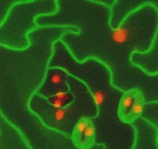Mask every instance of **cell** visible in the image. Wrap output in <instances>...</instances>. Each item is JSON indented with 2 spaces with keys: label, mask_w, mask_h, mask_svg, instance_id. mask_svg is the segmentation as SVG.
<instances>
[{
  "label": "cell",
  "mask_w": 158,
  "mask_h": 149,
  "mask_svg": "<svg viewBox=\"0 0 158 149\" xmlns=\"http://www.w3.org/2000/svg\"><path fill=\"white\" fill-rule=\"evenodd\" d=\"M46 100L53 108L59 109V108H64L71 104L74 100V94L72 89L69 86V90L68 91L57 92L54 93V95L46 98Z\"/></svg>",
  "instance_id": "cell-5"
},
{
  "label": "cell",
  "mask_w": 158,
  "mask_h": 149,
  "mask_svg": "<svg viewBox=\"0 0 158 149\" xmlns=\"http://www.w3.org/2000/svg\"><path fill=\"white\" fill-rule=\"evenodd\" d=\"M139 92V90L138 89H130L123 92L118 102V109H117L118 119L120 120L121 122H123L128 115L129 111L134 103L136 96Z\"/></svg>",
  "instance_id": "cell-4"
},
{
  "label": "cell",
  "mask_w": 158,
  "mask_h": 149,
  "mask_svg": "<svg viewBox=\"0 0 158 149\" xmlns=\"http://www.w3.org/2000/svg\"><path fill=\"white\" fill-rule=\"evenodd\" d=\"M57 11V0L16 1L0 23V45L16 51L27 49L30 45L29 33L39 28L36 19Z\"/></svg>",
  "instance_id": "cell-2"
},
{
  "label": "cell",
  "mask_w": 158,
  "mask_h": 149,
  "mask_svg": "<svg viewBox=\"0 0 158 149\" xmlns=\"http://www.w3.org/2000/svg\"><path fill=\"white\" fill-rule=\"evenodd\" d=\"M115 0H57L55 14L40 16L39 27H74L60 40L76 62L95 59L108 68L112 85L125 92L138 89L145 103H158V73L147 74L132 62L135 53L150 50L158 30V11L149 1L112 27Z\"/></svg>",
  "instance_id": "cell-1"
},
{
  "label": "cell",
  "mask_w": 158,
  "mask_h": 149,
  "mask_svg": "<svg viewBox=\"0 0 158 149\" xmlns=\"http://www.w3.org/2000/svg\"><path fill=\"white\" fill-rule=\"evenodd\" d=\"M145 105L146 103L144 96L143 92L139 91L136 96L134 103L129 111L128 115L124 119L123 123L125 124H132L138 119H139L143 113Z\"/></svg>",
  "instance_id": "cell-6"
},
{
  "label": "cell",
  "mask_w": 158,
  "mask_h": 149,
  "mask_svg": "<svg viewBox=\"0 0 158 149\" xmlns=\"http://www.w3.org/2000/svg\"><path fill=\"white\" fill-rule=\"evenodd\" d=\"M91 121L90 117H81L77 121V123L74 125V128H73L72 133L71 135V139L72 141L74 147L77 149L81 140L82 138L83 134H84L85 130L86 127L89 125V122Z\"/></svg>",
  "instance_id": "cell-7"
},
{
  "label": "cell",
  "mask_w": 158,
  "mask_h": 149,
  "mask_svg": "<svg viewBox=\"0 0 158 149\" xmlns=\"http://www.w3.org/2000/svg\"><path fill=\"white\" fill-rule=\"evenodd\" d=\"M148 1L149 3L153 5L158 11V1ZM131 61L147 74L158 73V30L150 50L145 53H135L132 56Z\"/></svg>",
  "instance_id": "cell-3"
},
{
  "label": "cell",
  "mask_w": 158,
  "mask_h": 149,
  "mask_svg": "<svg viewBox=\"0 0 158 149\" xmlns=\"http://www.w3.org/2000/svg\"><path fill=\"white\" fill-rule=\"evenodd\" d=\"M141 117L152 124L156 128L157 131L158 145V103H147L145 105V109Z\"/></svg>",
  "instance_id": "cell-8"
}]
</instances>
